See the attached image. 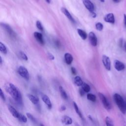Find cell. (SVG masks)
<instances>
[{
	"instance_id": "ba28073f",
	"label": "cell",
	"mask_w": 126,
	"mask_h": 126,
	"mask_svg": "<svg viewBox=\"0 0 126 126\" xmlns=\"http://www.w3.org/2000/svg\"><path fill=\"white\" fill-rule=\"evenodd\" d=\"M114 66L115 69L119 71H122L125 69V65L119 60H116L114 62Z\"/></svg>"
},
{
	"instance_id": "44dd1931",
	"label": "cell",
	"mask_w": 126,
	"mask_h": 126,
	"mask_svg": "<svg viewBox=\"0 0 126 126\" xmlns=\"http://www.w3.org/2000/svg\"><path fill=\"white\" fill-rule=\"evenodd\" d=\"M17 119H18V120L20 122H21L22 123H26L27 122V117L26 116H25V115L22 114L21 113H19Z\"/></svg>"
},
{
	"instance_id": "4316f807",
	"label": "cell",
	"mask_w": 126,
	"mask_h": 126,
	"mask_svg": "<svg viewBox=\"0 0 126 126\" xmlns=\"http://www.w3.org/2000/svg\"><path fill=\"white\" fill-rule=\"evenodd\" d=\"M96 28L97 30L99 31H101L103 30L104 28V26L102 23H100V22H98L97 23H96Z\"/></svg>"
},
{
	"instance_id": "603a6c76",
	"label": "cell",
	"mask_w": 126,
	"mask_h": 126,
	"mask_svg": "<svg viewBox=\"0 0 126 126\" xmlns=\"http://www.w3.org/2000/svg\"><path fill=\"white\" fill-rule=\"evenodd\" d=\"M73 106H74V110H75V111H76L78 115V116L80 117V118H82V114L81 113V112H80V111L79 110V109L78 107V105H77V104H76V103L75 102H73Z\"/></svg>"
},
{
	"instance_id": "1f68e13d",
	"label": "cell",
	"mask_w": 126,
	"mask_h": 126,
	"mask_svg": "<svg viewBox=\"0 0 126 126\" xmlns=\"http://www.w3.org/2000/svg\"><path fill=\"white\" fill-rule=\"evenodd\" d=\"M47 56H48V58L50 60H54V59H55L54 56L51 53H47Z\"/></svg>"
},
{
	"instance_id": "2e32d148",
	"label": "cell",
	"mask_w": 126,
	"mask_h": 126,
	"mask_svg": "<svg viewBox=\"0 0 126 126\" xmlns=\"http://www.w3.org/2000/svg\"><path fill=\"white\" fill-rule=\"evenodd\" d=\"M27 97L29 98L30 101L35 105H37L39 103V99L38 97H36L34 95H33L31 94H28Z\"/></svg>"
},
{
	"instance_id": "e575fe53",
	"label": "cell",
	"mask_w": 126,
	"mask_h": 126,
	"mask_svg": "<svg viewBox=\"0 0 126 126\" xmlns=\"http://www.w3.org/2000/svg\"><path fill=\"white\" fill-rule=\"evenodd\" d=\"M79 94H80V95L81 96H83L84 95V94H85V92L84 91V90H83L82 88H80V89H79Z\"/></svg>"
},
{
	"instance_id": "d6986e66",
	"label": "cell",
	"mask_w": 126,
	"mask_h": 126,
	"mask_svg": "<svg viewBox=\"0 0 126 126\" xmlns=\"http://www.w3.org/2000/svg\"><path fill=\"white\" fill-rule=\"evenodd\" d=\"M77 33H78V35L80 36V37L82 39H83V40H85L87 38V33L81 29H77Z\"/></svg>"
},
{
	"instance_id": "ab89813d",
	"label": "cell",
	"mask_w": 126,
	"mask_h": 126,
	"mask_svg": "<svg viewBox=\"0 0 126 126\" xmlns=\"http://www.w3.org/2000/svg\"><path fill=\"white\" fill-rule=\"evenodd\" d=\"M123 47L124 48V50L126 52V41H125V43H124V45H123Z\"/></svg>"
},
{
	"instance_id": "30bf717a",
	"label": "cell",
	"mask_w": 126,
	"mask_h": 126,
	"mask_svg": "<svg viewBox=\"0 0 126 126\" xmlns=\"http://www.w3.org/2000/svg\"><path fill=\"white\" fill-rule=\"evenodd\" d=\"M1 27L7 33H8V34H9L10 36L13 37L14 35V33L12 29H11V28L9 26V25L5 24V23H1Z\"/></svg>"
},
{
	"instance_id": "7a4b0ae2",
	"label": "cell",
	"mask_w": 126,
	"mask_h": 126,
	"mask_svg": "<svg viewBox=\"0 0 126 126\" xmlns=\"http://www.w3.org/2000/svg\"><path fill=\"white\" fill-rule=\"evenodd\" d=\"M113 99L116 104L118 106L121 112L124 114H125V101L124 100L123 98L119 94L116 93L113 96Z\"/></svg>"
},
{
	"instance_id": "8fae6325",
	"label": "cell",
	"mask_w": 126,
	"mask_h": 126,
	"mask_svg": "<svg viewBox=\"0 0 126 126\" xmlns=\"http://www.w3.org/2000/svg\"><path fill=\"white\" fill-rule=\"evenodd\" d=\"M104 20L106 22L114 24L115 23V17L114 14L112 13L107 14L104 17Z\"/></svg>"
},
{
	"instance_id": "e0dca14e",
	"label": "cell",
	"mask_w": 126,
	"mask_h": 126,
	"mask_svg": "<svg viewBox=\"0 0 126 126\" xmlns=\"http://www.w3.org/2000/svg\"><path fill=\"white\" fill-rule=\"evenodd\" d=\"M65 59L67 64L71 65L73 61L72 56L69 53H66L65 54Z\"/></svg>"
},
{
	"instance_id": "f1b7e54d",
	"label": "cell",
	"mask_w": 126,
	"mask_h": 126,
	"mask_svg": "<svg viewBox=\"0 0 126 126\" xmlns=\"http://www.w3.org/2000/svg\"><path fill=\"white\" fill-rule=\"evenodd\" d=\"M19 55H20V57L23 60H25V61L28 60V57L24 52H23L22 51H20L19 52Z\"/></svg>"
},
{
	"instance_id": "d6a6232c",
	"label": "cell",
	"mask_w": 126,
	"mask_h": 126,
	"mask_svg": "<svg viewBox=\"0 0 126 126\" xmlns=\"http://www.w3.org/2000/svg\"><path fill=\"white\" fill-rule=\"evenodd\" d=\"M71 73H72V74L74 75H76L77 73V70L74 68V67H72V68H71Z\"/></svg>"
},
{
	"instance_id": "5b68a950",
	"label": "cell",
	"mask_w": 126,
	"mask_h": 126,
	"mask_svg": "<svg viewBox=\"0 0 126 126\" xmlns=\"http://www.w3.org/2000/svg\"><path fill=\"white\" fill-rule=\"evenodd\" d=\"M102 61L105 68L107 71H110L111 70V62L110 58L106 55H103Z\"/></svg>"
},
{
	"instance_id": "6da1fadb",
	"label": "cell",
	"mask_w": 126,
	"mask_h": 126,
	"mask_svg": "<svg viewBox=\"0 0 126 126\" xmlns=\"http://www.w3.org/2000/svg\"><path fill=\"white\" fill-rule=\"evenodd\" d=\"M5 89L6 91L11 96L17 103L20 105L22 104V98L20 92L14 84L11 83H7L5 85Z\"/></svg>"
},
{
	"instance_id": "b9f144b4",
	"label": "cell",
	"mask_w": 126,
	"mask_h": 126,
	"mask_svg": "<svg viewBox=\"0 0 126 126\" xmlns=\"http://www.w3.org/2000/svg\"><path fill=\"white\" fill-rule=\"evenodd\" d=\"M120 0H113V1L115 3H119Z\"/></svg>"
},
{
	"instance_id": "cb8c5ba5",
	"label": "cell",
	"mask_w": 126,
	"mask_h": 126,
	"mask_svg": "<svg viewBox=\"0 0 126 126\" xmlns=\"http://www.w3.org/2000/svg\"><path fill=\"white\" fill-rule=\"evenodd\" d=\"M87 98L88 100H90V101L92 102L95 103L96 101V96L93 94H88L87 96Z\"/></svg>"
},
{
	"instance_id": "7c38bea8",
	"label": "cell",
	"mask_w": 126,
	"mask_h": 126,
	"mask_svg": "<svg viewBox=\"0 0 126 126\" xmlns=\"http://www.w3.org/2000/svg\"><path fill=\"white\" fill-rule=\"evenodd\" d=\"M33 35H34L35 38L38 40L39 44L42 45L44 44V41L43 38V35L41 33H39L38 32H35L34 33H33Z\"/></svg>"
},
{
	"instance_id": "4fadbf2b",
	"label": "cell",
	"mask_w": 126,
	"mask_h": 126,
	"mask_svg": "<svg viewBox=\"0 0 126 126\" xmlns=\"http://www.w3.org/2000/svg\"><path fill=\"white\" fill-rule=\"evenodd\" d=\"M61 11H62V12L65 15V16L66 17L68 18L71 22L75 23V21L74 18L72 17V16H71V15L70 14L69 11L67 10L66 8H65L64 7H62L61 8Z\"/></svg>"
},
{
	"instance_id": "bcb514c9",
	"label": "cell",
	"mask_w": 126,
	"mask_h": 126,
	"mask_svg": "<svg viewBox=\"0 0 126 126\" xmlns=\"http://www.w3.org/2000/svg\"><path fill=\"white\" fill-rule=\"evenodd\" d=\"M100 1H101L102 2H103V3H104V0H100Z\"/></svg>"
},
{
	"instance_id": "9c48e42d",
	"label": "cell",
	"mask_w": 126,
	"mask_h": 126,
	"mask_svg": "<svg viewBox=\"0 0 126 126\" xmlns=\"http://www.w3.org/2000/svg\"><path fill=\"white\" fill-rule=\"evenodd\" d=\"M41 99L43 100V101L45 103V104L46 105L49 110H51L52 108V105L49 98L47 95L43 94L41 96Z\"/></svg>"
},
{
	"instance_id": "3957f363",
	"label": "cell",
	"mask_w": 126,
	"mask_h": 126,
	"mask_svg": "<svg viewBox=\"0 0 126 126\" xmlns=\"http://www.w3.org/2000/svg\"><path fill=\"white\" fill-rule=\"evenodd\" d=\"M18 73L20 75V76L26 79V80H28L30 78V75L29 71H28L27 69L25 68L24 66H20L18 69Z\"/></svg>"
},
{
	"instance_id": "ee69618b",
	"label": "cell",
	"mask_w": 126,
	"mask_h": 126,
	"mask_svg": "<svg viewBox=\"0 0 126 126\" xmlns=\"http://www.w3.org/2000/svg\"><path fill=\"white\" fill-rule=\"evenodd\" d=\"M45 1L48 4H50V2H51V0H45Z\"/></svg>"
},
{
	"instance_id": "836d02e7",
	"label": "cell",
	"mask_w": 126,
	"mask_h": 126,
	"mask_svg": "<svg viewBox=\"0 0 126 126\" xmlns=\"http://www.w3.org/2000/svg\"><path fill=\"white\" fill-rule=\"evenodd\" d=\"M124 45V42H123V39L122 38H121L119 41V45L121 47H123Z\"/></svg>"
},
{
	"instance_id": "f35d334b",
	"label": "cell",
	"mask_w": 126,
	"mask_h": 126,
	"mask_svg": "<svg viewBox=\"0 0 126 126\" xmlns=\"http://www.w3.org/2000/svg\"><path fill=\"white\" fill-rule=\"evenodd\" d=\"M124 24L125 25V26L126 27V14L124 15Z\"/></svg>"
},
{
	"instance_id": "7dc6e473",
	"label": "cell",
	"mask_w": 126,
	"mask_h": 126,
	"mask_svg": "<svg viewBox=\"0 0 126 126\" xmlns=\"http://www.w3.org/2000/svg\"><path fill=\"white\" fill-rule=\"evenodd\" d=\"M125 108H126V101H125Z\"/></svg>"
},
{
	"instance_id": "ac0fdd59",
	"label": "cell",
	"mask_w": 126,
	"mask_h": 126,
	"mask_svg": "<svg viewBox=\"0 0 126 126\" xmlns=\"http://www.w3.org/2000/svg\"><path fill=\"white\" fill-rule=\"evenodd\" d=\"M74 82L75 84L77 85V86H82L84 83L81 77L78 76H77L74 77Z\"/></svg>"
},
{
	"instance_id": "52a82bcc",
	"label": "cell",
	"mask_w": 126,
	"mask_h": 126,
	"mask_svg": "<svg viewBox=\"0 0 126 126\" xmlns=\"http://www.w3.org/2000/svg\"><path fill=\"white\" fill-rule=\"evenodd\" d=\"M83 3L87 9L91 12L94 11V5L90 0H82Z\"/></svg>"
},
{
	"instance_id": "8992f818",
	"label": "cell",
	"mask_w": 126,
	"mask_h": 126,
	"mask_svg": "<svg viewBox=\"0 0 126 126\" xmlns=\"http://www.w3.org/2000/svg\"><path fill=\"white\" fill-rule=\"evenodd\" d=\"M89 39L90 40V42L91 44L94 46H96L97 45V43H98V40H97V38L96 36V35L93 32H90L89 33Z\"/></svg>"
},
{
	"instance_id": "d4e9b609",
	"label": "cell",
	"mask_w": 126,
	"mask_h": 126,
	"mask_svg": "<svg viewBox=\"0 0 126 126\" xmlns=\"http://www.w3.org/2000/svg\"><path fill=\"white\" fill-rule=\"evenodd\" d=\"M81 88L84 90V91L85 93H88V92H89L91 90L90 86L85 83H83Z\"/></svg>"
},
{
	"instance_id": "f6af8a7d",
	"label": "cell",
	"mask_w": 126,
	"mask_h": 126,
	"mask_svg": "<svg viewBox=\"0 0 126 126\" xmlns=\"http://www.w3.org/2000/svg\"><path fill=\"white\" fill-rule=\"evenodd\" d=\"M40 126H44V124H40Z\"/></svg>"
},
{
	"instance_id": "d590c367",
	"label": "cell",
	"mask_w": 126,
	"mask_h": 126,
	"mask_svg": "<svg viewBox=\"0 0 126 126\" xmlns=\"http://www.w3.org/2000/svg\"><path fill=\"white\" fill-rule=\"evenodd\" d=\"M55 44H56V46H57L58 47H59L61 46V44H60V41H58V40L55 41Z\"/></svg>"
},
{
	"instance_id": "60d3db41",
	"label": "cell",
	"mask_w": 126,
	"mask_h": 126,
	"mask_svg": "<svg viewBox=\"0 0 126 126\" xmlns=\"http://www.w3.org/2000/svg\"><path fill=\"white\" fill-rule=\"evenodd\" d=\"M123 126H126V122L125 120L123 121Z\"/></svg>"
},
{
	"instance_id": "f546056e",
	"label": "cell",
	"mask_w": 126,
	"mask_h": 126,
	"mask_svg": "<svg viewBox=\"0 0 126 126\" xmlns=\"http://www.w3.org/2000/svg\"><path fill=\"white\" fill-rule=\"evenodd\" d=\"M36 26L38 28V29H39L40 31H43V25H42L41 22L39 21H38L36 23Z\"/></svg>"
},
{
	"instance_id": "277c9868",
	"label": "cell",
	"mask_w": 126,
	"mask_h": 126,
	"mask_svg": "<svg viewBox=\"0 0 126 126\" xmlns=\"http://www.w3.org/2000/svg\"><path fill=\"white\" fill-rule=\"evenodd\" d=\"M98 95H99V98L100 100H101V102L104 106V108L106 109V110H111V105L110 102H108V100H107V98L105 97V96L101 93H99Z\"/></svg>"
},
{
	"instance_id": "7402d4cb",
	"label": "cell",
	"mask_w": 126,
	"mask_h": 126,
	"mask_svg": "<svg viewBox=\"0 0 126 126\" xmlns=\"http://www.w3.org/2000/svg\"><path fill=\"white\" fill-rule=\"evenodd\" d=\"M105 121L106 126H114L113 122L110 117L107 116L105 118Z\"/></svg>"
},
{
	"instance_id": "74e56055",
	"label": "cell",
	"mask_w": 126,
	"mask_h": 126,
	"mask_svg": "<svg viewBox=\"0 0 126 126\" xmlns=\"http://www.w3.org/2000/svg\"><path fill=\"white\" fill-rule=\"evenodd\" d=\"M61 110L62 111H65L66 110V107L64 105H62L61 107Z\"/></svg>"
},
{
	"instance_id": "4dcf8cb0",
	"label": "cell",
	"mask_w": 126,
	"mask_h": 126,
	"mask_svg": "<svg viewBox=\"0 0 126 126\" xmlns=\"http://www.w3.org/2000/svg\"><path fill=\"white\" fill-rule=\"evenodd\" d=\"M0 96H1V99L4 100V101H5V96L4 93H3L2 89H0Z\"/></svg>"
},
{
	"instance_id": "9a60e30c",
	"label": "cell",
	"mask_w": 126,
	"mask_h": 126,
	"mask_svg": "<svg viewBox=\"0 0 126 126\" xmlns=\"http://www.w3.org/2000/svg\"><path fill=\"white\" fill-rule=\"evenodd\" d=\"M61 121L64 124L66 125H71L73 122L72 119L68 116H64L63 117H62Z\"/></svg>"
},
{
	"instance_id": "7bdbcfd3",
	"label": "cell",
	"mask_w": 126,
	"mask_h": 126,
	"mask_svg": "<svg viewBox=\"0 0 126 126\" xmlns=\"http://www.w3.org/2000/svg\"><path fill=\"white\" fill-rule=\"evenodd\" d=\"M2 57H0V64H1V65L2 64Z\"/></svg>"
},
{
	"instance_id": "ffe728a7",
	"label": "cell",
	"mask_w": 126,
	"mask_h": 126,
	"mask_svg": "<svg viewBox=\"0 0 126 126\" xmlns=\"http://www.w3.org/2000/svg\"><path fill=\"white\" fill-rule=\"evenodd\" d=\"M59 91L60 92L61 95L62 96V97L63 98V99H68V95H67V94L66 93V91L64 90V89H63V88L62 86L59 87Z\"/></svg>"
},
{
	"instance_id": "83f0119b",
	"label": "cell",
	"mask_w": 126,
	"mask_h": 126,
	"mask_svg": "<svg viewBox=\"0 0 126 126\" xmlns=\"http://www.w3.org/2000/svg\"><path fill=\"white\" fill-rule=\"evenodd\" d=\"M26 115H27V116L28 118L32 122H33V123H36L37 122V121H36V118L31 113H26Z\"/></svg>"
},
{
	"instance_id": "8d00e7d4",
	"label": "cell",
	"mask_w": 126,
	"mask_h": 126,
	"mask_svg": "<svg viewBox=\"0 0 126 126\" xmlns=\"http://www.w3.org/2000/svg\"><path fill=\"white\" fill-rule=\"evenodd\" d=\"M91 16L93 18H96V16H97V14L96 13L94 12H91Z\"/></svg>"
},
{
	"instance_id": "5bb4252c",
	"label": "cell",
	"mask_w": 126,
	"mask_h": 126,
	"mask_svg": "<svg viewBox=\"0 0 126 126\" xmlns=\"http://www.w3.org/2000/svg\"><path fill=\"white\" fill-rule=\"evenodd\" d=\"M8 108L11 113L12 114V115L14 117V118H17L20 113H19L17 111L14 107H13L11 105H8Z\"/></svg>"
},
{
	"instance_id": "484cf974",
	"label": "cell",
	"mask_w": 126,
	"mask_h": 126,
	"mask_svg": "<svg viewBox=\"0 0 126 126\" xmlns=\"http://www.w3.org/2000/svg\"><path fill=\"white\" fill-rule=\"evenodd\" d=\"M0 51L4 54H6L7 53L6 48L5 45L2 43H1V42L0 43Z\"/></svg>"
}]
</instances>
